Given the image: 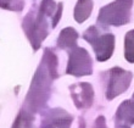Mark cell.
<instances>
[{
  "label": "cell",
  "instance_id": "1",
  "mask_svg": "<svg viewBox=\"0 0 134 128\" xmlns=\"http://www.w3.org/2000/svg\"><path fill=\"white\" fill-rule=\"evenodd\" d=\"M131 4V0H118L101 11L100 20L106 23H112V25H121L127 22Z\"/></svg>",
  "mask_w": 134,
  "mask_h": 128
},
{
  "label": "cell",
  "instance_id": "2",
  "mask_svg": "<svg viewBox=\"0 0 134 128\" xmlns=\"http://www.w3.org/2000/svg\"><path fill=\"white\" fill-rule=\"evenodd\" d=\"M132 75L129 72L122 71L120 68H115L111 71V82L109 85V98H113L115 95L122 93L127 89L131 82Z\"/></svg>",
  "mask_w": 134,
  "mask_h": 128
},
{
  "label": "cell",
  "instance_id": "3",
  "mask_svg": "<svg viewBox=\"0 0 134 128\" xmlns=\"http://www.w3.org/2000/svg\"><path fill=\"white\" fill-rule=\"evenodd\" d=\"M67 72L73 73V75L90 73V60H89V55L84 50L78 49L76 53L72 54Z\"/></svg>",
  "mask_w": 134,
  "mask_h": 128
},
{
  "label": "cell",
  "instance_id": "4",
  "mask_svg": "<svg viewBox=\"0 0 134 128\" xmlns=\"http://www.w3.org/2000/svg\"><path fill=\"white\" fill-rule=\"evenodd\" d=\"M95 46L96 56L100 61L109 59L113 50V37L112 36H104L96 42H92Z\"/></svg>",
  "mask_w": 134,
  "mask_h": 128
},
{
  "label": "cell",
  "instance_id": "5",
  "mask_svg": "<svg viewBox=\"0 0 134 128\" xmlns=\"http://www.w3.org/2000/svg\"><path fill=\"white\" fill-rule=\"evenodd\" d=\"M90 9H92V3L90 0H81L79 4L77 5V10H76V18L78 22L84 21L85 18L90 14Z\"/></svg>",
  "mask_w": 134,
  "mask_h": 128
},
{
  "label": "cell",
  "instance_id": "6",
  "mask_svg": "<svg viewBox=\"0 0 134 128\" xmlns=\"http://www.w3.org/2000/svg\"><path fill=\"white\" fill-rule=\"evenodd\" d=\"M77 38V33L74 32L72 28H68L66 31L61 33V38H60V45L61 46H70L73 45Z\"/></svg>",
  "mask_w": 134,
  "mask_h": 128
},
{
  "label": "cell",
  "instance_id": "7",
  "mask_svg": "<svg viewBox=\"0 0 134 128\" xmlns=\"http://www.w3.org/2000/svg\"><path fill=\"white\" fill-rule=\"evenodd\" d=\"M126 57L129 62H134V31L126 37Z\"/></svg>",
  "mask_w": 134,
  "mask_h": 128
}]
</instances>
